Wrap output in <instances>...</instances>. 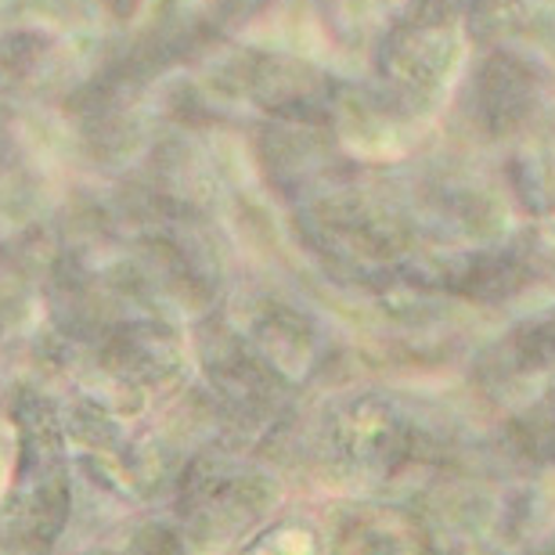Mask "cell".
Returning <instances> with one entry per match:
<instances>
[{
    "instance_id": "cell-1",
    "label": "cell",
    "mask_w": 555,
    "mask_h": 555,
    "mask_svg": "<svg viewBox=\"0 0 555 555\" xmlns=\"http://www.w3.org/2000/svg\"><path fill=\"white\" fill-rule=\"evenodd\" d=\"M519 350L530 369H548L555 364V318L552 321H541V325H530L519 339Z\"/></svg>"
}]
</instances>
